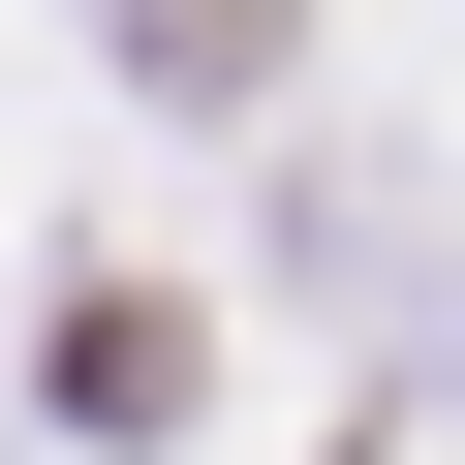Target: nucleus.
<instances>
[{
	"label": "nucleus",
	"mask_w": 465,
	"mask_h": 465,
	"mask_svg": "<svg viewBox=\"0 0 465 465\" xmlns=\"http://www.w3.org/2000/svg\"><path fill=\"white\" fill-rule=\"evenodd\" d=\"M63 403H94V434H186V311L94 280V311H63Z\"/></svg>",
	"instance_id": "f257e3e1"
},
{
	"label": "nucleus",
	"mask_w": 465,
	"mask_h": 465,
	"mask_svg": "<svg viewBox=\"0 0 465 465\" xmlns=\"http://www.w3.org/2000/svg\"><path fill=\"white\" fill-rule=\"evenodd\" d=\"M155 94H186V124H249V94H280V0H155Z\"/></svg>",
	"instance_id": "f03ea898"
}]
</instances>
